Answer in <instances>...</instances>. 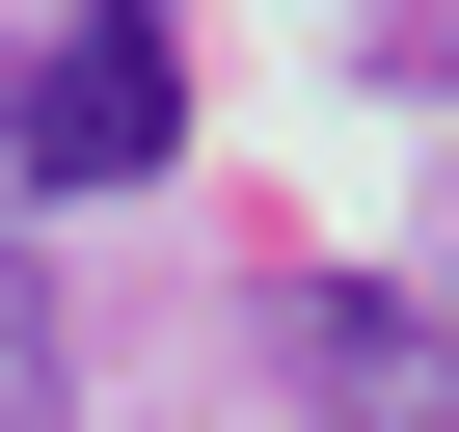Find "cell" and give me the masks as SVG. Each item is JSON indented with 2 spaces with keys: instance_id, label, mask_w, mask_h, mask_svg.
I'll return each mask as SVG.
<instances>
[{
  "instance_id": "cell-1",
  "label": "cell",
  "mask_w": 459,
  "mask_h": 432,
  "mask_svg": "<svg viewBox=\"0 0 459 432\" xmlns=\"http://www.w3.org/2000/svg\"><path fill=\"white\" fill-rule=\"evenodd\" d=\"M162 135H189L162 0H82L55 55H0V189H162Z\"/></svg>"
},
{
  "instance_id": "cell-2",
  "label": "cell",
  "mask_w": 459,
  "mask_h": 432,
  "mask_svg": "<svg viewBox=\"0 0 459 432\" xmlns=\"http://www.w3.org/2000/svg\"><path fill=\"white\" fill-rule=\"evenodd\" d=\"M298 432H459L432 298H298Z\"/></svg>"
},
{
  "instance_id": "cell-3",
  "label": "cell",
  "mask_w": 459,
  "mask_h": 432,
  "mask_svg": "<svg viewBox=\"0 0 459 432\" xmlns=\"http://www.w3.org/2000/svg\"><path fill=\"white\" fill-rule=\"evenodd\" d=\"M432 351H459V298H432Z\"/></svg>"
}]
</instances>
